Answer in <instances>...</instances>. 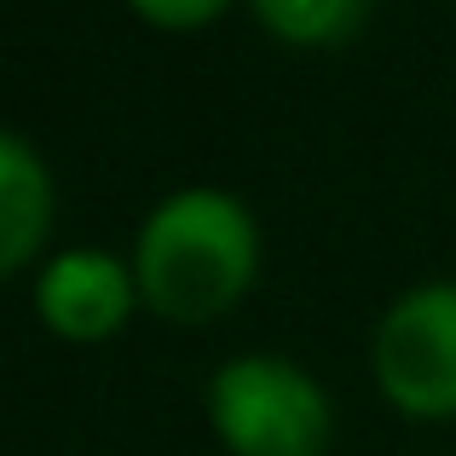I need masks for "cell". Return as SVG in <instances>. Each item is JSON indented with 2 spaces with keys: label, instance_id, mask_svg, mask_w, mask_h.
Returning a JSON list of instances; mask_svg holds the SVG:
<instances>
[{
  "label": "cell",
  "instance_id": "6da1fadb",
  "mask_svg": "<svg viewBox=\"0 0 456 456\" xmlns=\"http://www.w3.org/2000/svg\"><path fill=\"white\" fill-rule=\"evenodd\" d=\"M260 237L248 208L220 185H185L145 214L134 237L139 301L167 323H214L248 295Z\"/></svg>",
  "mask_w": 456,
  "mask_h": 456
},
{
  "label": "cell",
  "instance_id": "7a4b0ae2",
  "mask_svg": "<svg viewBox=\"0 0 456 456\" xmlns=\"http://www.w3.org/2000/svg\"><path fill=\"white\" fill-rule=\"evenodd\" d=\"M208 428L232 456H323L335 416L301 364L272 353L225 358L208 381Z\"/></svg>",
  "mask_w": 456,
  "mask_h": 456
},
{
  "label": "cell",
  "instance_id": "3957f363",
  "mask_svg": "<svg viewBox=\"0 0 456 456\" xmlns=\"http://www.w3.org/2000/svg\"><path fill=\"white\" fill-rule=\"evenodd\" d=\"M376 387L416 422L456 416V278L416 283L387 306L370 341Z\"/></svg>",
  "mask_w": 456,
  "mask_h": 456
},
{
  "label": "cell",
  "instance_id": "277c9868",
  "mask_svg": "<svg viewBox=\"0 0 456 456\" xmlns=\"http://www.w3.org/2000/svg\"><path fill=\"white\" fill-rule=\"evenodd\" d=\"M139 301L134 266H122L104 248H64L41 266L35 283V312L64 341H110Z\"/></svg>",
  "mask_w": 456,
  "mask_h": 456
},
{
  "label": "cell",
  "instance_id": "5b68a950",
  "mask_svg": "<svg viewBox=\"0 0 456 456\" xmlns=\"http://www.w3.org/2000/svg\"><path fill=\"white\" fill-rule=\"evenodd\" d=\"M53 225V174L23 134H0V272H23Z\"/></svg>",
  "mask_w": 456,
  "mask_h": 456
},
{
  "label": "cell",
  "instance_id": "8992f818",
  "mask_svg": "<svg viewBox=\"0 0 456 456\" xmlns=\"http://www.w3.org/2000/svg\"><path fill=\"white\" fill-rule=\"evenodd\" d=\"M260 29L283 46H341L370 23L376 0H248Z\"/></svg>",
  "mask_w": 456,
  "mask_h": 456
},
{
  "label": "cell",
  "instance_id": "52a82bcc",
  "mask_svg": "<svg viewBox=\"0 0 456 456\" xmlns=\"http://www.w3.org/2000/svg\"><path fill=\"white\" fill-rule=\"evenodd\" d=\"M134 6V18L156 23V29H202V23H214L232 0H127Z\"/></svg>",
  "mask_w": 456,
  "mask_h": 456
}]
</instances>
